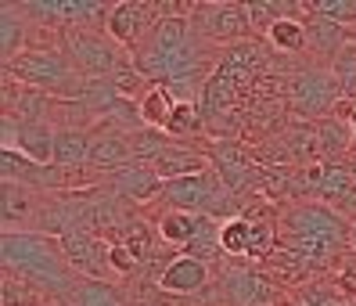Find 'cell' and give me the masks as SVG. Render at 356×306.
<instances>
[{"label":"cell","mask_w":356,"mask_h":306,"mask_svg":"<svg viewBox=\"0 0 356 306\" xmlns=\"http://www.w3.org/2000/svg\"><path fill=\"white\" fill-rule=\"evenodd\" d=\"M213 281H216V267L205 259H195V256H173L159 271V289L177 299L202 296L205 289H213Z\"/></svg>","instance_id":"8fae6325"},{"label":"cell","mask_w":356,"mask_h":306,"mask_svg":"<svg viewBox=\"0 0 356 306\" xmlns=\"http://www.w3.org/2000/svg\"><path fill=\"white\" fill-rule=\"evenodd\" d=\"M0 177H4V184H22V188H36V191H61L58 166L33 162L29 155L15 148H4V155H0Z\"/></svg>","instance_id":"9a60e30c"},{"label":"cell","mask_w":356,"mask_h":306,"mask_svg":"<svg viewBox=\"0 0 356 306\" xmlns=\"http://www.w3.org/2000/svg\"><path fill=\"white\" fill-rule=\"evenodd\" d=\"M202 148L209 155L213 173L220 177V184L245 206V198H252L256 177H259V166H256V159L248 155L245 140H205Z\"/></svg>","instance_id":"9c48e42d"},{"label":"cell","mask_w":356,"mask_h":306,"mask_svg":"<svg viewBox=\"0 0 356 306\" xmlns=\"http://www.w3.org/2000/svg\"><path fill=\"white\" fill-rule=\"evenodd\" d=\"M162 177L152 170V166H140V162H134V166L119 170L115 177L104 180V188H108L112 195H119L122 202H130V206H152V202H159L162 195Z\"/></svg>","instance_id":"2e32d148"},{"label":"cell","mask_w":356,"mask_h":306,"mask_svg":"<svg viewBox=\"0 0 356 306\" xmlns=\"http://www.w3.org/2000/svg\"><path fill=\"white\" fill-rule=\"evenodd\" d=\"M61 51L69 54V61L76 65V72L87 79V83H90V79H108V76H115V72L130 61V51L119 47L104 29L65 33V36H61Z\"/></svg>","instance_id":"8992f818"},{"label":"cell","mask_w":356,"mask_h":306,"mask_svg":"<svg viewBox=\"0 0 356 306\" xmlns=\"http://www.w3.org/2000/svg\"><path fill=\"white\" fill-rule=\"evenodd\" d=\"M90 145H94L90 130L61 127L58 140H54V166L58 170H87L90 166Z\"/></svg>","instance_id":"44dd1931"},{"label":"cell","mask_w":356,"mask_h":306,"mask_svg":"<svg viewBox=\"0 0 356 306\" xmlns=\"http://www.w3.org/2000/svg\"><path fill=\"white\" fill-rule=\"evenodd\" d=\"M152 170L162 180H180V177H191V173H205L213 166H209V155H205L202 145H191V140H173V145L152 162Z\"/></svg>","instance_id":"d6986e66"},{"label":"cell","mask_w":356,"mask_h":306,"mask_svg":"<svg viewBox=\"0 0 356 306\" xmlns=\"http://www.w3.org/2000/svg\"><path fill=\"white\" fill-rule=\"evenodd\" d=\"M54 112H58V97L33 90L26 83H15V79L4 83V119L8 122H44V119L54 122Z\"/></svg>","instance_id":"5bb4252c"},{"label":"cell","mask_w":356,"mask_h":306,"mask_svg":"<svg viewBox=\"0 0 356 306\" xmlns=\"http://www.w3.org/2000/svg\"><path fill=\"white\" fill-rule=\"evenodd\" d=\"M4 130V148H15L29 155L33 162H44V166H54V140H58V127L51 119L44 122H0Z\"/></svg>","instance_id":"4fadbf2b"},{"label":"cell","mask_w":356,"mask_h":306,"mask_svg":"<svg viewBox=\"0 0 356 306\" xmlns=\"http://www.w3.org/2000/svg\"><path fill=\"white\" fill-rule=\"evenodd\" d=\"M159 206L162 209L195 213V216H213V220H234V216H241V202L223 188L213 170L180 177V180H165L162 195H159Z\"/></svg>","instance_id":"5b68a950"},{"label":"cell","mask_w":356,"mask_h":306,"mask_svg":"<svg viewBox=\"0 0 356 306\" xmlns=\"http://www.w3.org/2000/svg\"><path fill=\"white\" fill-rule=\"evenodd\" d=\"M270 51H277L281 58H296L309 51V36H306V18H277L274 29L266 33Z\"/></svg>","instance_id":"603a6c76"},{"label":"cell","mask_w":356,"mask_h":306,"mask_svg":"<svg viewBox=\"0 0 356 306\" xmlns=\"http://www.w3.org/2000/svg\"><path fill=\"white\" fill-rule=\"evenodd\" d=\"M4 79L26 83L33 90H44L58 101H79L87 90V79L76 72L69 54L61 51V44H33L18 58L4 61Z\"/></svg>","instance_id":"3957f363"},{"label":"cell","mask_w":356,"mask_h":306,"mask_svg":"<svg viewBox=\"0 0 356 306\" xmlns=\"http://www.w3.org/2000/svg\"><path fill=\"white\" fill-rule=\"evenodd\" d=\"M47 191L22 188V184H4V198H0V216H4V234L11 231H33V220L44 206Z\"/></svg>","instance_id":"ac0fdd59"},{"label":"cell","mask_w":356,"mask_h":306,"mask_svg":"<svg viewBox=\"0 0 356 306\" xmlns=\"http://www.w3.org/2000/svg\"><path fill=\"white\" fill-rule=\"evenodd\" d=\"M248 245H252V223L245 216L223 220L220 227V249L227 259H248Z\"/></svg>","instance_id":"cb8c5ba5"},{"label":"cell","mask_w":356,"mask_h":306,"mask_svg":"<svg viewBox=\"0 0 356 306\" xmlns=\"http://www.w3.org/2000/svg\"><path fill=\"white\" fill-rule=\"evenodd\" d=\"M202 223H205V216L180 213V209H162L159 220H155V227H159V238L170 245V249L187 252V249L195 245V238H198V231H202Z\"/></svg>","instance_id":"ffe728a7"},{"label":"cell","mask_w":356,"mask_h":306,"mask_svg":"<svg viewBox=\"0 0 356 306\" xmlns=\"http://www.w3.org/2000/svg\"><path fill=\"white\" fill-rule=\"evenodd\" d=\"M353 249H356V227H353Z\"/></svg>","instance_id":"83f0119b"},{"label":"cell","mask_w":356,"mask_h":306,"mask_svg":"<svg viewBox=\"0 0 356 306\" xmlns=\"http://www.w3.org/2000/svg\"><path fill=\"white\" fill-rule=\"evenodd\" d=\"M191 29L220 51L241 44V40H252L248 8L238 0H198V4H191Z\"/></svg>","instance_id":"52a82bcc"},{"label":"cell","mask_w":356,"mask_h":306,"mask_svg":"<svg viewBox=\"0 0 356 306\" xmlns=\"http://www.w3.org/2000/svg\"><path fill=\"white\" fill-rule=\"evenodd\" d=\"M349 306H356V296H353V299H349Z\"/></svg>","instance_id":"f1b7e54d"},{"label":"cell","mask_w":356,"mask_h":306,"mask_svg":"<svg viewBox=\"0 0 356 306\" xmlns=\"http://www.w3.org/2000/svg\"><path fill=\"white\" fill-rule=\"evenodd\" d=\"M284 101L291 108V119L321 122V119L334 115V108L346 101V94L327 65L306 61V65H296L284 76Z\"/></svg>","instance_id":"277c9868"},{"label":"cell","mask_w":356,"mask_h":306,"mask_svg":"<svg viewBox=\"0 0 356 306\" xmlns=\"http://www.w3.org/2000/svg\"><path fill=\"white\" fill-rule=\"evenodd\" d=\"M159 4L155 0H119V4L108 8V18H104V33H108L119 47H127L130 54L152 36V29L159 26Z\"/></svg>","instance_id":"30bf717a"},{"label":"cell","mask_w":356,"mask_h":306,"mask_svg":"<svg viewBox=\"0 0 356 306\" xmlns=\"http://www.w3.org/2000/svg\"><path fill=\"white\" fill-rule=\"evenodd\" d=\"M284 249L299 252L317 277H334L342 259L353 249V223L342 220L324 202H288L281 206V241Z\"/></svg>","instance_id":"6da1fadb"},{"label":"cell","mask_w":356,"mask_h":306,"mask_svg":"<svg viewBox=\"0 0 356 306\" xmlns=\"http://www.w3.org/2000/svg\"><path fill=\"white\" fill-rule=\"evenodd\" d=\"M346 166H349V170H353V173H356V152H353V155H349V162H346Z\"/></svg>","instance_id":"4316f807"},{"label":"cell","mask_w":356,"mask_h":306,"mask_svg":"<svg viewBox=\"0 0 356 306\" xmlns=\"http://www.w3.org/2000/svg\"><path fill=\"white\" fill-rule=\"evenodd\" d=\"M180 105V97L165 87V83H152L148 94H144L137 101V108H140V119H144V127H152V130H170V119Z\"/></svg>","instance_id":"7402d4cb"},{"label":"cell","mask_w":356,"mask_h":306,"mask_svg":"<svg viewBox=\"0 0 356 306\" xmlns=\"http://www.w3.org/2000/svg\"><path fill=\"white\" fill-rule=\"evenodd\" d=\"M317 202H324L327 209H334L342 220H349L356 227V173L346 162H334V166L324 162V184H321Z\"/></svg>","instance_id":"e0dca14e"},{"label":"cell","mask_w":356,"mask_h":306,"mask_svg":"<svg viewBox=\"0 0 356 306\" xmlns=\"http://www.w3.org/2000/svg\"><path fill=\"white\" fill-rule=\"evenodd\" d=\"M331 72H334V79H339V87H342V94H346V101H356V40L339 54L327 65Z\"/></svg>","instance_id":"d4e9b609"},{"label":"cell","mask_w":356,"mask_h":306,"mask_svg":"<svg viewBox=\"0 0 356 306\" xmlns=\"http://www.w3.org/2000/svg\"><path fill=\"white\" fill-rule=\"evenodd\" d=\"M108 238L97 234H65L61 238V249H65V259L79 281H104L112 274L108 267Z\"/></svg>","instance_id":"7c38bea8"},{"label":"cell","mask_w":356,"mask_h":306,"mask_svg":"<svg viewBox=\"0 0 356 306\" xmlns=\"http://www.w3.org/2000/svg\"><path fill=\"white\" fill-rule=\"evenodd\" d=\"M309 11L346 29H356V0H309Z\"/></svg>","instance_id":"484cf974"},{"label":"cell","mask_w":356,"mask_h":306,"mask_svg":"<svg viewBox=\"0 0 356 306\" xmlns=\"http://www.w3.org/2000/svg\"><path fill=\"white\" fill-rule=\"evenodd\" d=\"M0 263H4V274L36 284L40 292H47L61 306H69L79 284V277L72 274L65 259V249H61V238L51 234H36V231L4 234L0 238Z\"/></svg>","instance_id":"7a4b0ae2"},{"label":"cell","mask_w":356,"mask_h":306,"mask_svg":"<svg viewBox=\"0 0 356 306\" xmlns=\"http://www.w3.org/2000/svg\"><path fill=\"white\" fill-rule=\"evenodd\" d=\"M213 289H216L220 306H274L281 292L263 267H256V263L245 267V263H234V259H227L216 271Z\"/></svg>","instance_id":"ba28073f"}]
</instances>
